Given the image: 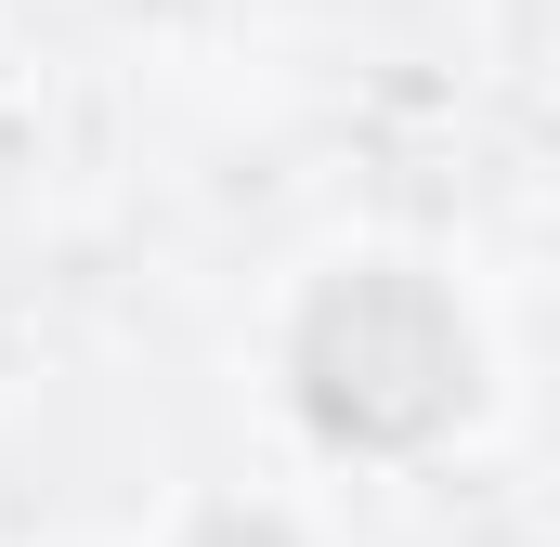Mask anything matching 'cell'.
<instances>
[{
    "label": "cell",
    "mask_w": 560,
    "mask_h": 547,
    "mask_svg": "<svg viewBox=\"0 0 560 547\" xmlns=\"http://www.w3.org/2000/svg\"><path fill=\"white\" fill-rule=\"evenodd\" d=\"M196 547H300L287 522H248V509H222V522H196Z\"/></svg>",
    "instance_id": "cell-2"
},
{
    "label": "cell",
    "mask_w": 560,
    "mask_h": 547,
    "mask_svg": "<svg viewBox=\"0 0 560 547\" xmlns=\"http://www.w3.org/2000/svg\"><path fill=\"white\" fill-rule=\"evenodd\" d=\"M300 405L339 443H430L469 405V326H456V300L430 274H392V261L313 287V313H300Z\"/></svg>",
    "instance_id": "cell-1"
}]
</instances>
